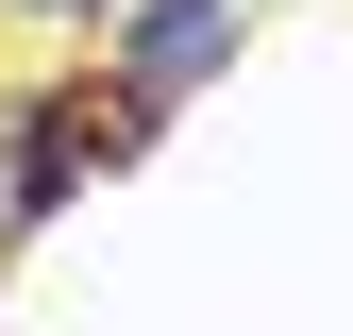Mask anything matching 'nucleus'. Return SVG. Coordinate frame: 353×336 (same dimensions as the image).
I'll use <instances>...</instances> for the list:
<instances>
[{"mask_svg":"<svg viewBox=\"0 0 353 336\" xmlns=\"http://www.w3.org/2000/svg\"><path fill=\"white\" fill-rule=\"evenodd\" d=\"M219 51H236V0H152V17L118 34V101H135V118H168Z\"/></svg>","mask_w":353,"mask_h":336,"instance_id":"nucleus-1","label":"nucleus"},{"mask_svg":"<svg viewBox=\"0 0 353 336\" xmlns=\"http://www.w3.org/2000/svg\"><path fill=\"white\" fill-rule=\"evenodd\" d=\"M68 185H84V118L51 101V118H34V135H17V219H51Z\"/></svg>","mask_w":353,"mask_h":336,"instance_id":"nucleus-2","label":"nucleus"},{"mask_svg":"<svg viewBox=\"0 0 353 336\" xmlns=\"http://www.w3.org/2000/svg\"><path fill=\"white\" fill-rule=\"evenodd\" d=\"M34 17H101V0H34Z\"/></svg>","mask_w":353,"mask_h":336,"instance_id":"nucleus-3","label":"nucleus"}]
</instances>
